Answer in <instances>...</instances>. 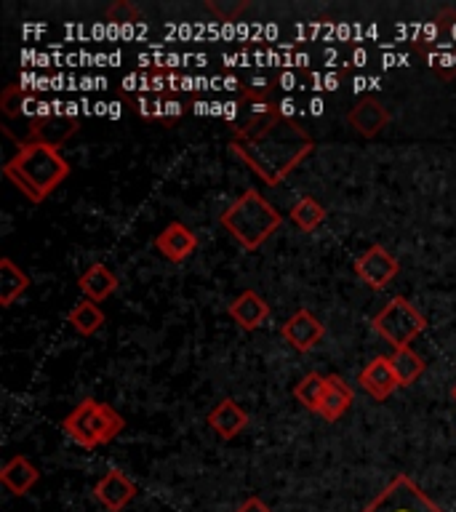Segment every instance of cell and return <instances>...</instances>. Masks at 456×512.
<instances>
[{
  "instance_id": "22",
  "label": "cell",
  "mask_w": 456,
  "mask_h": 512,
  "mask_svg": "<svg viewBox=\"0 0 456 512\" xmlns=\"http://www.w3.org/2000/svg\"><path fill=\"white\" fill-rule=\"evenodd\" d=\"M67 323H70L80 336H94L99 328L104 326V312L99 310V304L91 302V299H83L70 310L67 315Z\"/></svg>"
},
{
  "instance_id": "28",
  "label": "cell",
  "mask_w": 456,
  "mask_h": 512,
  "mask_svg": "<svg viewBox=\"0 0 456 512\" xmlns=\"http://www.w3.org/2000/svg\"><path fill=\"white\" fill-rule=\"evenodd\" d=\"M235 512H272V510L262 502V499H259V496H248L246 502L240 504Z\"/></svg>"
},
{
  "instance_id": "4",
  "label": "cell",
  "mask_w": 456,
  "mask_h": 512,
  "mask_svg": "<svg viewBox=\"0 0 456 512\" xmlns=\"http://www.w3.org/2000/svg\"><path fill=\"white\" fill-rule=\"evenodd\" d=\"M64 435L78 443L80 448H96L104 443H112L118 438L126 419L107 403H99L94 398H86L83 403L72 408L70 414L64 416Z\"/></svg>"
},
{
  "instance_id": "20",
  "label": "cell",
  "mask_w": 456,
  "mask_h": 512,
  "mask_svg": "<svg viewBox=\"0 0 456 512\" xmlns=\"http://www.w3.org/2000/svg\"><path fill=\"white\" fill-rule=\"evenodd\" d=\"M456 46V8H440L438 16L432 19V35L427 40V48L422 54L430 56L435 48L438 51H446V48Z\"/></svg>"
},
{
  "instance_id": "12",
  "label": "cell",
  "mask_w": 456,
  "mask_h": 512,
  "mask_svg": "<svg viewBox=\"0 0 456 512\" xmlns=\"http://www.w3.org/2000/svg\"><path fill=\"white\" fill-rule=\"evenodd\" d=\"M155 248L160 251V256H166L168 262H184L187 256L195 254V248H198V238H195V232L182 222H171L168 227L158 232V238H155Z\"/></svg>"
},
{
  "instance_id": "27",
  "label": "cell",
  "mask_w": 456,
  "mask_h": 512,
  "mask_svg": "<svg viewBox=\"0 0 456 512\" xmlns=\"http://www.w3.org/2000/svg\"><path fill=\"white\" fill-rule=\"evenodd\" d=\"M248 6H251L248 0H206L208 14H214L219 22H238Z\"/></svg>"
},
{
  "instance_id": "8",
  "label": "cell",
  "mask_w": 456,
  "mask_h": 512,
  "mask_svg": "<svg viewBox=\"0 0 456 512\" xmlns=\"http://www.w3.org/2000/svg\"><path fill=\"white\" fill-rule=\"evenodd\" d=\"M352 270H355V275H358L368 288L382 291V288H387L392 280L398 278L400 264L387 248L376 243V246L366 248V251L355 259Z\"/></svg>"
},
{
  "instance_id": "7",
  "label": "cell",
  "mask_w": 456,
  "mask_h": 512,
  "mask_svg": "<svg viewBox=\"0 0 456 512\" xmlns=\"http://www.w3.org/2000/svg\"><path fill=\"white\" fill-rule=\"evenodd\" d=\"M78 115H62V112H46L38 118L27 120V134L19 139V144H48V147H62L78 134Z\"/></svg>"
},
{
  "instance_id": "3",
  "label": "cell",
  "mask_w": 456,
  "mask_h": 512,
  "mask_svg": "<svg viewBox=\"0 0 456 512\" xmlns=\"http://www.w3.org/2000/svg\"><path fill=\"white\" fill-rule=\"evenodd\" d=\"M219 224L246 251H256L275 235V230L283 224V216L259 192L246 190L235 203L224 208L222 216H219Z\"/></svg>"
},
{
  "instance_id": "13",
  "label": "cell",
  "mask_w": 456,
  "mask_h": 512,
  "mask_svg": "<svg viewBox=\"0 0 456 512\" xmlns=\"http://www.w3.org/2000/svg\"><path fill=\"white\" fill-rule=\"evenodd\" d=\"M358 384L374 400L390 398L392 392L400 387L398 376H395V371H392L390 366V355H379V358L371 360V363L358 374Z\"/></svg>"
},
{
  "instance_id": "15",
  "label": "cell",
  "mask_w": 456,
  "mask_h": 512,
  "mask_svg": "<svg viewBox=\"0 0 456 512\" xmlns=\"http://www.w3.org/2000/svg\"><path fill=\"white\" fill-rule=\"evenodd\" d=\"M206 424L222 440H232L235 435H240V432L248 427V414L243 411L240 403H235L232 398H224L219 400L211 411H208Z\"/></svg>"
},
{
  "instance_id": "1",
  "label": "cell",
  "mask_w": 456,
  "mask_h": 512,
  "mask_svg": "<svg viewBox=\"0 0 456 512\" xmlns=\"http://www.w3.org/2000/svg\"><path fill=\"white\" fill-rule=\"evenodd\" d=\"M240 104L248 107V118L232 126L230 150L267 187H278L299 163L310 158L315 139L299 120L272 102V86L246 88Z\"/></svg>"
},
{
  "instance_id": "6",
  "label": "cell",
  "mask_w": 456,
  "mask_h": 512,
  "mask_svg": "<svg viewBox=\"0 0 456 512\" xmlns=\"http://www.w3.org/2000/svg\"><path fill=\"white\" fill-rule=\"evenodd\" d=\"M363 512H443L438 504L432 502L430 496L424 494L422 488L416 486L414 478L408 475H395V478L384 486V491L368 502Z\"/></svg>"
},
{
  "instance_id": "24",
  "label": "cell",
  "mask_w": 456,
  "mask_h": 512,
  "mask_svg": "<svg viewBox=\"0 0 456 512\" xmlns=\"http://www.w3.org/2000/svg\"><path fill=\"white\" fill-rule=\"evenodd\" d=\"M35 102H38L35 91L11 83V86L3 88V94H0V112H3L6 118H22V115H30L32 104Z\"/></svg>"
},
{
  "instance_id": "25",
  "label": "cell",
  "mask_w": 456,
  "mask_h": 512,
  "mask_svg": "<svg viewBox=\"0 0 456 512\" xmlns=\"http://www.w3.org/2000/svg\"><path fill=\"white\" fill-rule=\"evenodd\" d=\"M390 366L398 376L400 387H408V384H414L419 376L424 374V360L416 355L411 347H403V350H392L390 355Z\"/></svg>"
},
{
  "instance_id": "10",
  "label": "cell",
  "mask_w": 456,
  "mask_h": 512,
  "mask_svg": "<svg viewBox=\"0 0 456 512\" xmlns=\"http://www.w3.org/2000/svg\"><path fill=\"white\" fill-rule=\"evenodd\" d=\"M280 336H283L296 352H310L323 342L326 326L320 323V318L315 312L296 310L294 315L280 326Z\"/></svg>"
},
{
  "instance_id": "18",
  "label": "cell",
  "mask_w": 456,
  "mask_h": 512,
  "mask_svg": "<svg viewBox=\"0 0 456 512\" xmlns=\"http://www.w3.org/2000/svg\"><path fill=\"white\" fill-rule=\"evenodd\" d=\"M355 403V392L347 382H344L342 376L331 374L328 376V387L326 395H323V403H320V414L326 422H336V419H342L350 406Z\"/></svg>"
},
{
  "instance_id": "2",
  "label": "cell",
  "mask_w": 456,
  "mask_h": 512,
  "mask_svg": "<svg viewBox=\"0 0 456 512\" xmlns=\"http://www.w3.org/2000/svg\"><path fill=\"white\" fill-rule=\"evenodd\" d=\"M3 174L30 203H43L72 174V166L56 147L19 144L14 158L6 160Z\"/></svg>"
},
{
  "instance_id": "19",
  "label": "cell",
  "mask_w": 456,
  "mask_h": 512,
  "mask_svg": "<svg viewBox=\"0 0 456 512\" xmlns=\"http://www.w3.org/2000/svg\"><path fill=\"white\" fill-rule=\"evenodd\" d=\"M30 283V275H27L11 256H3V259H0V304H3V307H11V304L30 288Z\"/></svg>"
},
{
  "instance_id": "26",
  "label": "cell",
  "mask_w": 456,
  "mask_h": 512,
  "mask_svg": "<svg viewBox=\"0 0 456 512\" xmlns=\"http://www.w3.org/2000/svg\"><path fill=\"white\" fill-rule=\"evenodd\" d=\"M104 19L115 27H126V24H139L144 19L142 8L134 6L131 0H115L112 6H107Z\"/></svg>"
},
{
  "instance_id": "14",
  "label": "cell",
  "mask_w": 456,
  "mask_h": 512,
  "mask_svg": "<svg viewBox=\"0 0 456 512\" xmlns=\"http://www.w3.org/2000/svg\"><path fill=\"white\" fill-rule=\"evenodd\" d=\"M227 315H230L243 331H256L264 320L270 318V304H267V299H264L262 294H256V291L248 288V291H240V294L232 299L230 307H227Z\"/></svg>"
},
{
  "instance_id": "23",
  "label": "cell",
  "mask_w": 456,
  "mask_h": 512,
  "mask_svg": "<svg viewBox=\"0 0 456 512\" xmlns=\"http://www.w3.org/2000/svg\"><path fill=\"white\" fill-rule=\"evenodd\" d=\"M288 219H291L302 232H315L320 224H323V219H326V208L320 206L312 195H302V198L291 206V211H288Z\"/></svg>"
},
{
  "instance_id": "5",
  "label": "cell",
  "mask_w": 456,
  "mask_h": 512,
  "mask_svg": "<svg viewBox=\"0 0 456 512\" xmlns=\"http://www.w3.org/2000/svg\"><path fill=\"white\" fill-rule=\"evenodd\" d=\"M371 328L384 342L392 344V350H403V347H411L416 336L427 328V318L406 296H395L390 304H384V310L376 312Z\"/></svg>"
},
{
  "instance_id": "9",
  "label": "cell",
  "mask_w": 456,
  "mask_h": 512,
  "mask_svg": "<svg viewBox=\"0 0 456 512\" xmlns=\"http://www.w3.org/2000/svg\"><path fill=\"white\" fill-rule=\"evenodd\" d=\"M347 126L363 139H376L390 126V110L379 96H363L347 110Z\"/></svg>"
},
{
  "instance_id": "11",
  "label": "cell",
  "mask_w": 456,
  "mask_h": 512,
  "mask_svg": "<svg viewBox=\"0 0 456 512\" xmlns=\"http://www.w3.org/2000/svg\"><path fill=\"white\" fill-rule=\"evenodd\" d=\"M136 494H139L136 483L128 480L120 470H107V475L94 486V499L107 512H123L134 502Z\"/></svg>"
},
{
  "instance_id": "17",
  "label": "cell",
  "mask_w": 456,
  "mask_h": 512,
  "mask_svg": "<svg viewBox=\"0 0 456 512\" xmlns=\"http://www.w3.org/2000/svg\"><path fill=\"white\" fill-rule=\"evenodd\" d=\"M78 288L83 291L86 299L91 302H104V299H110L115 291H118V275L107 267V264H91L83 275L78 278Z\"/></svg>"
},
{
  "instance_id": "16",
  "label": "cell",
  "mask_w": 456,
  "mask_h": 512,
  "mask_svg": "<svg viewBox=\"0 0 456 512\" xmlns=\"http://www.w3.org/2000/svg\"><path fill=\"white\" fill-rule=\"evenodd\" d=\"M38 480H40V470L22 454L11 456V459L3 464V470H0V483H3V486H6L14 496L30 494L32 486H35Z\"/></svg>"
},
{
  "instance_id": "21",
  "label": "cell",
  "mask_w": 456,
  "mask_h": 512,
  "mask_svg": "<svg viewBox=\"0 0 456 512\" xmlns=\"http://www.w3.org/2000/svg\"><path fill=\"white\" fill-rule=\"evenodd\" d=\"M326 387H328V376H320L318 371H310V374L302 376L299 384L294 387V398L299 400L310 414H320V403H323Z\"/></svg>"
},
{
  "instance_id": "29",
  "label": "cell",
  "mask_w": 456,
  "mask_h": 512,
  "mask_svg": "<svg viewBox=\"0 0 456 512\" xmlns=\"http://www.w3.org/2000/svg\"><path fill=\"white\" fill-rule=\"evenodd\" d=\"M451 398H454V400H456V384H454V390H451Z\"/></svg>"
}]
</instances>
